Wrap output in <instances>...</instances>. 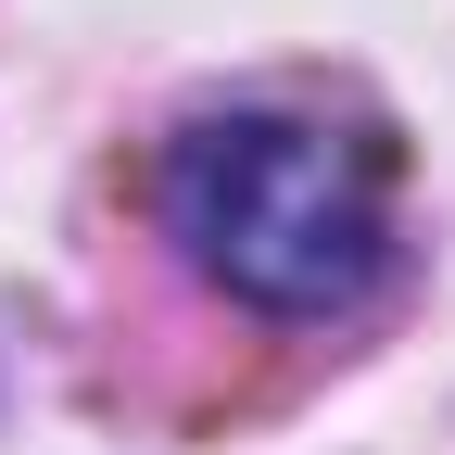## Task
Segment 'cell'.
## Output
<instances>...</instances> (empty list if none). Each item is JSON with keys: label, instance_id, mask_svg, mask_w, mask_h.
Returning a JSON list of instances; mask_svg holds the SVG:
<instances>
[{"label": "cell", "instance_id": "obj_1", "mask_svg": "<svg viewBox=\"0 0 455 455\" xmlns=\"http://www.w3.org/2000/svg\"><path fill=\"white\" fill-rule=\"evenodd\" d=\"M164 241H178L228 304L253 316H341L392 266V203L405 152L355 114H291V101H215L190 114L152 164Z\"/></svg>", "mask_w": 455, "mask_h": 455}]
</instances>
